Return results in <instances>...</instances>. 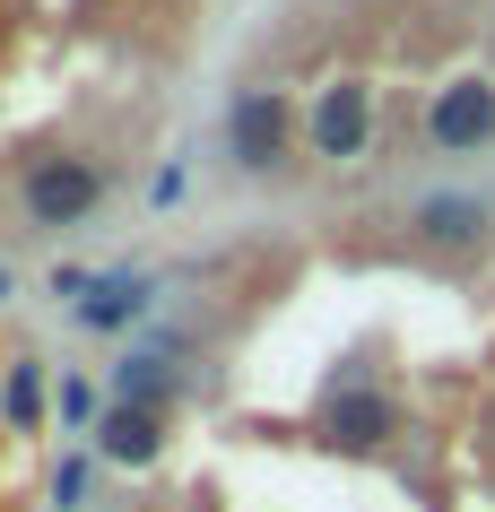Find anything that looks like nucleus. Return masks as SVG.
Listing matches in <instances>:
<instances>
[{
    "label": "nucleus",
    "instance_id": "1",
    "mask_svg": "<svg viewBox=\"0 0 495 512\" xmlns=\"http://www.w3.org/2000/svg\"><path fill=\"white\" fill-rule=\"evenodd\" d=\"M96 191H105V174H96V165L61 157V165H44V174L27 183V209L44 217V226H70V217H87V209H96Z\"/></svg>",
    "mask_w": 495,
    "mask_h": 512
},
{
    "label": "nucleus",
    "instance_id": "2",
    "mask_svg": "<svg viewBox=\"0 0 495 512\" xmlns=\"http://www.w3.org/2000/svg\"><path fill=\"white\" fill-rule=\"evenodd\" d=\"M487 131H495V87L461 79V87H443V96H435V139H443V148H478Z\"/></svg>",
    "mask_w": 495,
    "mask_h": 512
},
{
    "label": "nucleus",
    "instance_id": "3",
    "mask_svg": "<svg viewBox=\"0 0 495 512\" xmlns=\"http://www.w3.org/2000/svg\"><path fill=\"white\" fill-rule=\"evenodd\" d=\"M365 122H374L365 87H330L322 113H313V148H322V157H357V148H365Z\"/></svg>",
    "mask_w": 495,
    "mask_h": 512
},
{
    "label": "nucleus",
    "instance_id": "4",
    "mask_svg": "<svg viewBox=\"0 0 495 512\" xmlns=\"http://www.w3.org/2000/svg\"><path fill=\"white\" fill-rule=\"evenodd\" d=\"M278 139H287L278 96H244V105H235V165H252V174H261V165L278 157Z\"/></svg>",
    "mask_w": 495,
    "mask_h": 512
},
{
    "label": "nucleus",
    "instance_id": "5",
    "mask_svg": "<svg viewBox=\"0 0 495 512\" xmlns=\"http://www.w3.org/2000/svg\"><path fill=\"white\" fill-rule=\"evenodd\" d=\"M96 443H105V460L139 469V460H157V417H148V408H113L105 426H96Z\"/></svg>",
    "mask_w": 495,
    "mask_h": 512
},
{
    "label": "nucleus",
    "instance_id": "6",
    "mask_svg": "<svg viewBox=\"0 0 495 512\" xmlns=\"http://www.w3.org/2000/svg\"><path fill=\"white\" fill-rule=\"evenodd\" d=\"M330 434H339V443H383V434H391V400H374V391H339V400H330Z\"/></svg>",
    "mask_w": 495,
    "mask_h": 512
},
{
    "label": "nucleus",
    "instance_id": "7",
    "mask_svg": "<svg viewBox=\"0 0 495 512\" xmlns=\"http://www.w3.org/2000/svg\"><path fill=\"white\" fill-rule=\"evenodd\" d=\"M139 304H148V278L113 270V278H96V296H87L79 313H87V322H96V330H122V322H131V313H139Z\"/></svg>",
    "mask_w": 495,
    "mask_h": 512
},
{
    "label": "nucleus",
    "instance_id": "8",
    "mask_svg": "<svg viewBox=\"0 0 495 512\" xmlns=\"http://www.w3.org/2000/svg\"><path fill=\"white\" fill-rule=\"evenodd\" d=\"M0 417H9L18 434L44 417V374H35V365H9V382H0Z\"/></svg>",
    "mask_w": 495,
    "mask_h": 512
},
{
    "label": "nucleus",
    "instance_id": "9",
    "mask_svg": "<svg viewBox=\"0 0 495 512\" xmlns=\"http://www.w3.org/2000/svg\"><path fill=\"white\" fill-rule=\"evenodd\" d=\"M478 226H487L478 200H426V235L435 243H461V235H478Z\"/></svg>",
    "mask_w": 495,
    "mask_h": 512
},
{
    "label": "nucleus",
    "instance_id": "10",
    "mask_svg": "<svg viewBox=\"0 0 495 512\" xmlns=\"http://www.w3.org/2000/svg\"><path fill=\"white\" fill-rule=\"evenodd\" d=\"M113 391H122V408H157L165 400V365L131 356V365H113Z\"/></svg>",
    "mask_w": 495,
    "mask_h": 512
},
{
    "label": "nucleus",
    "instance_id": "11",
    "mask_svg": "<svg viewBox=\"0 0 495 512\" xmlns=\"http://www.w3.org/2000/svg\"><path fill=\"white\" fill-rule=\"evenodd\" d=\"M61 417H70V426H87V417H96V391H87V382H61Z\"/></svg>",
    "mask_w": 495,
    "mask_h": 512
},
{
    "label": "nucleus",
    "instance_id": "12",
    "mask_svg": "<svg viewBox=\"0 0 495 512\" xmlns=\"http://www.w3.org/2000/svg\"><path fill=\"white\" fill-rule=\"evenodd\" d=\"M0 296H9V270H0Z\"/></svg>",
    "mask_w": 495,
    "mask_h": 512
}]
</instances>
